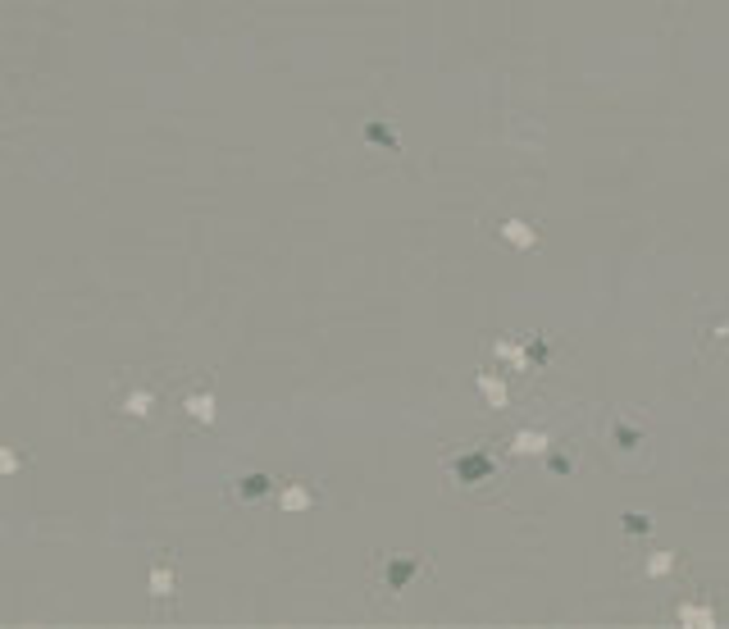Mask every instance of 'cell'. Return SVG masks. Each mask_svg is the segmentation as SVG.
<instances>
[{
	"instance_id": "obj_15",
	"label": "cell",
	"mask_w": 729,
	"mask_h": 629,
	"mask_svg": "<svg viewBox=\"0 0 729 629\" xmlns=\"http://www.w3.org/2000/svg\"><path fill=\"white\" fill-rule=\"evenodd\" d=\"M674 570V556L670 552H652L648 556V574H652V580H661V574H670Z\"/></svg>"
},
{
	"instance_id": "obj_8",
	"label": "cell",
	"mask_w": 729,
	"mask_h": 629,
	"mask_svg": "<svg viewBox=\"0 0 729 629\" xmlns=\"http://www.w3.org/2000/svg\"><path fill=\"white\" fill-rule=\"evenodd\" d=\"M502 237H506L515 251H534V246H538V233H534L525 220H506V224H502Z\"/></svg>"
},
{
	"instance_id": "obj_6",
	"label": "cell",
	"mask_w": 729,
	"mask_h": 629,
	"mask_svg": "<svg viewBox=\"0 0 729 629\" xmlns=\"http://www.w3.org/2000/svg\"><path fill=\"white\" fill-rule=\"evenodd\" d=\"M415 570H420V561H415V556H392L388 561V593H401L415 580Z\"/></svg>"
},
{
	"instance_id": "obj_4",
	"label": "cell",
	"mask_w": 729,
	"mask_h": 629,
	"mask_svg": "<svg viewBox=\"0 0 729 629\" xmlns=\"http://www.w3.org/2000/svg\"><path fill=\"white\" fill-rule=\"evenodd\" d=\"M228 497L233 502H265V497H274V479L270 475H242V479H233Z\"/></svg>"
},
{
	"instance_id": "obj_17",
	"label": "cell",
	"mask_w": 729,
	"mask_h": 629,
	"mask_svg": "<svg viewBox=\"0 0 729 629\" xmlns=\"http://www.w3.org/2000/svg\"><path fill=\"white\" fill-rule=\"evenodd\" d=\"M547 470L552 475H570V456H547Z\"/></svg>"
},
{
	"instance_id": "obj_16",
	"label": "cell",
	"mask_w": 729,
	"mask_h": 629,
	"mask_svg": "<svg viewBox=\"0 0 729 629\" xmlns=\"http://www.w3.org/2000/svg\"><path fill=\"white\" fill-rule=\"evenodd\" d=\"M624 530H634V534H648V530H652V520H648V515H624Z\"/></svg>"
},
{
	"instance_id": "obj_10",
	"label": "cell",
	"mask_w": 729,
	"mask_h": 629,
	"mask_svg": "<svg viewBox=\"0 0 729 629\" xmlns=\"http://www.w3.org/2000/svg\"><path fill=\"white\" fill-rule=\"evenodd\" d=\"M493 351H497V360H506V365H510V370H525V365H529V351H525V342H510V338H502Z\"/></svg>"
},
{
	"instance_id": "obj_5",
	"label": "cell",
	"mask_w": 729,
	"mask_h": 629,
	"mask_svg": "<svg viewBox=\"0 0 729 629\" xmlns=\"http://www.w3.org/2000/svg\"><path fill=\"white\" fill-rule=\"evenodd\" d=\"M451 470H456L460 484H475V479H484L488 470H493V456H488V452H465V456H456Z\"/></svg>"
},
{
	"instance_id": "obj_9",
	"label": "cell",
	"mask_w": 729,
	"mask_h": 629,
	"mask_svg": "<svg viewBox=\"0 0 729 629\" xmlns=\"http://www.w3.org/2000/svg\"><path fill=\"white\" fill-rule=\"evenodd\" d=\"M23 470H28V452L0 443V479H14V475H23Z\"/></svg>"
},
{
	"instance_id": "obj_19",
	"label": "cell",
	"mask_w": 729,
	"mask_h": 629,
	"mask_svg": "<svg viewBox=\"0 0 729 629\" xmlns=\"http://www.w3.org/2000/svg\"><path fill=\"white\" fill-rule=\"evenodd\" d=\"M716 338H729V324H720V329H716Z\"/></svg>"
},
{
	"instance_id": "obj_7",
	"label": "cell",
	"mask_w": 729,
	"mask_h": 629,
	"mask_svg": "<svg viewBox=\"0 0 729 629\" xmlns=\"http://www.w3.org/2000/svg\"><path fill=\"white\" fill-rule=\"evenodd\" d=\"M274 502H279V511H305V506H315V493L301 484H287V488H274Z\"/></svg>"
},
{
	"instance_id": "obj_1",
	"label": "cell",
	"mask_w": 729,
	"mask_h": 629,
	"mask_svg": "<svg viewBox=\"0 0 729 629\" xmlns=\"http://www.w3.org/2000/svg\"><path fill=\"white\" fill-rule=\"evenodd\" d=\"M155 406H160V388L155 383H124L110 401L115 419H124V425H150Z\"/></svg>"
},
{
	"instance_id": "obj_14",
	"label": "cell",
	"mask_w": 729,
	"mask_h": 629,
	"mask_svg": "<svg viewBox=\"0 0 729 629\" xmlns=\"http://www.w3.org/2000/svg\"><path fill=\"white\" fill-rule=\"evenodd\" d=\"M479 388H484V397H488V406L493 410H502L510 397H506V383L502 379H493V375H479Z\"/></svg>"
},
{
	"instance_id": "obj_2",
	"label": "cell",
	"mask_w": 729,
	"mask_h": 629,
	"mask_svg": "<svg viewBox=\"0 0 729 629\" xmlns=\"http://www.w3.org/2000/svg\"><path fill=\"white\" fill-rule=\"evenodd\" d=\"M146 598L160 607V611H169L178 602V561L169 552H155L150 556V565H146Z\"/></svg>"
},
{
	"instance_id": "obj_12",
	"label": "cell",
	"mask_w": 729,
	"mask_h": 629,
	"mask_svg": "<svg viewBox=\"0 0 729 629\" xmlns=\"http://www.w3.org/2000/svg\"><path fill=\"white\" fill-rule=\"evenodd\" d=\"M510 452H515V456H538V452H547V434H538V429H529V434H515Z\"/></svg>"
},
{
	"instance_id": "obj_13",
	"label": "cell",
	"mask_w": 729,
	"mask_h": 629,
	"mask_svg": "<svg viewBox=\"0 0 729 629\" xmlns=\"http://www.w3.org/2000/svg\"><path fill=\"white\" fill-rule=\"evenodd\" d=\"M364 142H379L388 151H401V137H397L392 124H364Z\"/></svg>"
},
{
	"instance_id": "obj_3",
	"label": "cell",
	"mask_w": 729,
	"mask_h": 629,
	"mask_svg": "<svg viewBox=\"0 0 729 629\" xmlns=\"http://www.w3.org/2000/svg\"><path fill=\"white\" fill-rule=\"evenodd\" d=\"M178 406H183V415L192 419L196 429H215V419H219V397H215V388H192V392L178 397Z\"/></svg>"
},
{
	"instance_id": "obj_18",
	"label": "cell",
	"mask_w": 729,
	"mask_h": 629,
	"mask_svg": "<svg viewBox=\"0 0 729 629\" xmlns=\"http://www.w3.org/2000/svg\"><path fill=\"white\" fill-rule=\"evenodd\" d=\"M615 438H620V447H634V443H639V434H634V429H620Z\"/></svg>"
},
{
	"instance_id": "obj_11",
	"label": "cell",
	"mask_w": 729,
	"mask_h": 629,
	"mask_svg": "<svg viewBox=\"0 0 729 629\" xmlns=\"http://www.w3.org/2000/svg\"><path fill=\"white\" fill-rule=\"evenodd\" d=\"M674 620H680V625H689V629H698V625H716V611H711V607H702V611H698V602H680Z\"/></svg>"
}]
</instances>
